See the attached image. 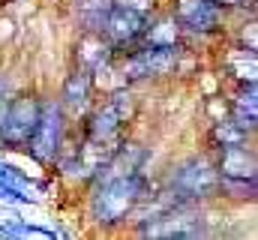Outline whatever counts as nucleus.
Instances as JSON below:
<instances>
[{"instance_id": "obj_1", "label": "nucleus", "mask_w": 258, "mask_h": 240, "mask_svg": "<svg viewBox=\"0 0 258 240\" xmlns=\"http://www.w3.org/2000/svg\"><path fill=\"white\" fill-rule=\"evenodd\" d=\"M147 180L144 174H123V177H105L99 180L96 195H93V216L102 225H114L126 219L129 213L147 198Z\"/></svg>"}, {"instance_id": "obj_2", "label": "nucleus", "mask_w": 258, "mask_h": 240, "mask_svg": "<svg viewBox=\"0 0 258 240\" xmlns=\"http://www.w3.org/2000/svg\"><path fill=\"white\" fill-rule=\"evenodd\" d=\"M129 117H132V99L126 93H114L93 117L87 126V141L105 147V150H117L123 144V129H126Z\"/></svg>"}, {"instance_id": "obj_3", "label": "nucleus", "mask_w": 258, "mask_h": 240, "mask_svg": "<svg viewBox=\"0 0 258 240\" xmlns=\"http://www.w3.org/2000/svg\"><path fill=\"white\" fill-rule=\"evenodd\" d=\"M42 111V102L33 99V96H18L12 99L3 114H0V141L6 150H24L33 129H36V120Z\"/></svg>"}, {"instance_id": "obj_4", "label": "nucleus", "mask_w": 258, "mask_h": 240, "mask_svg": "<svg viewBox=\"0 0 258 240\" xmlns=\"http://www.w3.org/2000/svg\"><path fill=\"white\" fill-rule=\"evenodd\" d=\"M60 144H63V108L57 102H42L36 129L24 150H30V156L39 162H51L60 153Z\"/></svg>"}, {"instance_id": "obj_5", "label": "nucleus", "mask_w": 258, "mask_h": 240, "mask_svg": "<svg viewBox=\"0 0 258 240\" xmlns=\"http://www.w3.org/2000/svg\"><path fill=\"white\" fill-rule=\"evenodd\" d=\"M141 234H147V237H198V234H204V216L192 207V201H183V204L165 210L162 216L144 222Z\"/></svg>"}, {"instance_id": "obj_6", "label": "nucleus", "mask_w": 258, "mask_h": 240, "mask_svg": "<svg viewBox=\"0 0 258 240\" xmlns=\"http://www.w3.org/2000/svg\"><path fill=\"white\" fill-rule=\"evenodd\" d=\"M180 57L177 45H147L141 51H132L123 60V81H138V78H153V75H168Z\"/></svg>"}, {"instance_id": "obj_7", "label": "nucleus", "mask_w": 258, "mask_h": 240, "mask_svg": "<svg viewBox=\"0 0 258 240\" xmlns=\"http://www.w3.org/2000/svg\"><path fill=\"white\" fill-rule=\"evenodd\" d=\"M171 189L183 198V201H198V198H210L219 192V171L213 165H207L204 159H192L186 165H180L171 177Z\"/></svg>"}, {"instance_id": "obj_8", "label": "nucleus", "mask_w": 258, "mask_h": 240, "mask_svg": "<svg viewBox=\"0 0 258 240\" xmlns=\"http://www.w3.org/2000/svg\"><path fill=\"white\" fill-rule=\"evenodd\" d=\"M144 30H147V15L135 6H111L108 18H105V27L102 33L108 36L111 48H129L135 45L138 39H144Z\"/></svg>"}, {"instance_id": "obj_9", "label": "nucleus", "mask_w": 258, "mask_h": 240, "mask_svg": "<svg viewBox=\"0 0 258 240\" xmlns=\"http://www.w3.org/2000/svg\"><path fill=\"white\" fill-rule=\"evenodd\" d=\"M219 183H255V153L243 144L225 147L219 159Z\"/></svg>"}, {"instance_id": "obj_10", "label": "nucleus", "mask_w": 258, "mask_h": 240, "mask_svg": "<svg viewBox=\"0 0 258 240\" xmlns=\"http://www.w3.org/2000/svg\"><path fill=\"white\" fill-rule=\"evenodd\" d=\"M177 24L189 30H216L219 24V6L213 0H177Z\"/></svg>"}, {"instance_id": "obj_11", "label": "nucleus", "mask_w": 258, "mask_h": 240, "mask_svg": "<svg viewBox=\"0 0 258 240\" xmlns=\"http://www.w3.org/2000/svg\"><path fill=\"white\" fill-rule=\"evenodd\" d=\"M111 42L102 39V33H87L84 30V39L78 42V60L84 63V69H99L105 66L108 57H111Z\"/></svg>"}, {"instance_id": "obj_12", "label": "nucleus", "mask_w": 258, "mask_h": 240, "mask_svg": "<svg viewBox=\"0 0 258 240\" xmlns=\"http://www.w3.org/2000/svg\"><path fill=\"white\" fill-rule=\"evenodd\" d=\"M90 87H93V78H90L87 69H78L75 75H69V81L63 87V105L66 108H75V111L84 108L87 99H90Z\"/></svg>"}, {"instance_id": "obj_13", "label": "nucleus", "mask_w": 258, "mask_h": 240, "mask_svg": "<svg viewBox=\"0 0 258 240\" xmlns=\"http://www.w3.org/2000/svg\"><path fill=\"white\" fill-rule=\"evenodd\" d=\"M111 6H114L111 0H78V18H81L84 30L87 33H102Z\"/></svg>"}, {"instance_id": "obj_14", "label": "nucleus", "mask_w": 258, "mask_h": 240, "mask_svg": "<svg viewBox=\"0 0 258 240\" xmlns=\"http://www.w3.org/2000/svg\"><path fill=\"white\" fill-rule=\"evenodd\" d=\"M231 120L240 123L246 132L255 129V81H249V87L237 93V99H234V117Z\"/></svg>"}, {"instance_id": "obj_15", "label": "nucleus", "mask_w": 258, "mask_h": 240, "mask_svg": "<svg viewBox=\"0 0 258 240\" xmlns=\"http://www.w3.org/2000/svg\"><path fill=\"white\" fill-rule=\"evenodd\" d=\"M213 141L219 144V150L234 147V144H246V129L234 120H222L213 126Z\"/></svg>"}, {"instance_id": "obj_16", "label": "nucleus", "mask_w": 258, "mask_h": 240, "mask_svg": "<svg viewBox=\"0 0 258 240\" xmlns=\"http://www.w3.org/2000/svg\"><path fill=\"white\" fill-rule=\"evenodd\" d=\"M144 39H147V45H177V21L168 18L156 27H147Z\"/></svg>"}, {"instance_id": "obj_17", "label": "nucleus", "mask_w": 258, "mask_h": 240, "mask_svg": "<svg viewBox=\"0 0 258 240\" xmlns=\"http://www.w3.org/2000/svg\"><path fill=\"white\" fill-rule=\"evenodd\" d=\"M213 3H216V6H219V9H222V6H237V3H240V0H213Z\"/></svg>"}, {"instance_id": "obj_18", "label": "nucleus", "mask_w": 258, "mask_h": 240, "mask_svg": "<svg viewBox=\"0 0 258 240\" xmlns=\"http://www.w3.org/2000/svg\"><path fill=\"white\" fill-rule=\"evenodd\" d=\"M3 96H6V84H3V81H0V102H6V99H3Z\"/></svg>"}, {"instance_id": "obj_19", "label": "nucleus", "mask_w": 258, "mask_h": 240, "mask_svg": "<svg viewBox=\"0 0 258 240\" xmlns=\"http://www.w3.org/2000/svg\"><path fill=\"white\" fill-rule=\"evenodd\" d=\"M0 114H3V102H0Z\"/></svg>"}]
</instances>
